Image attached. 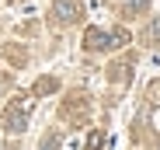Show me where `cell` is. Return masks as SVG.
<instances>
[{
    "label": "cell",
    "instance_id": "obj_5",
    "mask_svg": "<svg viewBox=\"0 0 160 150\" xmlns=\"http://www.w3.org/2000/svg\"><path fill=\"white\" fill-rule=\"evenodd\" d=\"M146 7V0H129V11H143Z\"/></svg>",
    "mask_w": 160,
    "mask_h": 150
},
{
    "label": "cell",
    "instance_id": "obj_1",
    "mask_svg": "<svg viewBox=\"0 0 160 150\" xmlns=\"http://www.w3.org/2000/svg\"><path fill=\"white\" fill-rule=\"evenodd\" d=\"M28 112H32V105L24 101V98H21V101H14V105L4 112V126H7L11 133H21L24 122H28Z\"/></svg>",
    "mask_w": 160,
    "mask_h": 150
},
{
    "label": "cell",
    "instance_id": "obj_3",
    "mask_svg": "<svg viewBox=\"0 0 160 150\" xmlns=\"http://www.w3.org/2000/svg\"><path fill=\"white\" fill-rule=\"evenodd\" d=\"M52 18L63 21V24H70L77 18V0H56V4H52Z\"/></svg>",
    "mask_w": 160,
    "mask_h": 150
},
{
    "label": "cell",
    "instance_id": "obj_4",
    "mask_svg": "<svg viewBox=\"0 0 160 150\" xmlns=\"http://www.w3.org/2000/svg\"><path fill=\"white\" fill-rule=\"evenodd\" d=\"M56 147H59V136H49V140L42 143V150H56Z\"/></svg>",
    "mask_w": 160,
    "mask_h": 150
},
{
    "label": "cell",
    "instance_id": "obj_2",
    "mask_svg": "<svg viewBox=\"0 0 160 150\" xmlns=\"http://www.w3.org/2000/svg\"><path fill=\"white\" fill-rule=\"evenodd\" d=\"M125 42V32H98V28H91L87 32V49H115V45H122Z\"/></svg>",
    "mask_w": 160,
    "mask_h": 150
}]
</instances>
